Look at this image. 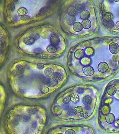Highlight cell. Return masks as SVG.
I'll return each mask as SVG.
<instances>
[{
	"instance_id": "6da1fadb",
	"label": "cell",
	"mask_w": 119,
	"mask_h": 134,
	"mask_svg": "<svg viewBox=\"0 0 119 134\" xmlns=\"http://www.w3.org/2000/svg\"><path fill=\"white\" fill-rule=\"evenodd\" d=\"M109 69L108 64L105 62L100 63L98 65V70L99 72L102 73H104L107 72Z\"/></svg>"
},
{
	"instance_id": "7a4b0ae2",
	"label": "cell",
	"mask_w": 119,
	"mask_h": 134,
	"mask_svg": "<svg viewBox=\"0 0 119 134\" xmlns=\"http://www.w3.org/2000/svg\"><path fill=\"white\" fill-rule=\"evenodd\" d=\"M83 71L85 75L88 76L93 75L95 72L93 68L90 65L84 67L83 69Z\"/></svg>"
},
{
	"instance_id": "3957f363",
	"label": "cell",
	"mask_w": 119,
	"mask_h": 134,
	"mask_svg": "<svg viewBox=\"0 0 119 134\" xmlns=\"http://www.w3.org/2000/svg\"><path fill=\"white\" fill-rule=\"evenodd\" d=\"M109 49L110 52L112 54H116L119 52V46L116 43H111L109 46Z\"/></svg>"
},
{
	"instance_id": "277c9868",
	"label": "cell",
	"mask_w": 119,
	"mask_h": 134,
	"mask_svg": "<svg viewBox=\"0 0 119 134\" xmlns=\"http://www.w3.org/2000/svg\"><path fill=\"white\" fill-rule=\"evenodd\" d=\"M85 51L82 49H78L75 51L74 56L75 58L78 59H81L84 57Z\"/></svg>"
},
{
	"instance_id": "5b68a950",
	"label": "cell",
	"mask_w": 119,
	"mask_h": 134,
	"mask_svg": "<svg viewBox=\"0 0 119 134\" xmlns=\"http://www.w3.org/2000/svg\"><path fill=\"white\" fill-rule=\"evenodd\" d=\"M60 39L58 35L53 34L50 38V42L52 45H57L60 43Z\"/></svg>"
},
{
	"instance_id": "8992f818",
	"label": "cell",
	"mask_w": 119,
	"mask_h": 134,
	"mask_svg": "<svg viewBox=\"0 0 119 134\" xmlns=\"http://www.w3.org/2000/svg\"><path fill=\"white\" fill-rule=\"evenodd\" d=\"M105 120L107 123L109 124H113L115 122L116 120V118L115 115H113V113H110L106 115Z\"/></svg>"
},
{
	"instance_id": "52a82bcc",
	"label": "cell",
	"mask_w": 119,
	"mask_h": 134,
	"mask_svg": "<svg viewBox=\"0 0 119 134\" xmlns=\"http://www.w3.org/2000/svg\"><path fill=\"white\" fill-rule=\"evenodd\" d=\"M106 91L108 95L113 96L116 94L117 89L115 86L113 85H109L107 87Z\"/></svg>"
},
{
	"instance_id": "ba28073f",
	"label": "cell",
	"mask_w": 119,
	"mask_h": 134,
	"mask_svg": "<svg viewBox=\"0 0 119 134\" xmlns=\"http://www.w3.org/2000/svg\"><path fill=\"white\" fill-rule=\"evenodd\" d=\"M103 19L105 22H108L111 21H113L114 18V17L113 14L110 12H106L103 14Z\"/></svg>"
},
{
	"instance_id": "9c48e42d",
	"label": "cell",
	"mask_w": 119,
	"mask_h": 134,
	"mask_svg": "<svg viewBox=\"0 0 119 134\" xmlns=\"http://www.w3.org/2000/svg\"><path fill=\"white\" fill-rule=\"evenodd\" d=\"M92 60L90 58L88 57H84L82 59H81V64L84 66L90 65L91 64Z\"/></svg>"
},
{
	"instance_id": "30bf717a",
	"label": "cell",
	"mask_w": 119,
	"mask_h": 134,
	"mask_svg": "<svg viewBox=\"0 0 119 134\" xmlns=\"http://www.w3.org/2000/svg\"><path fill=\"white\" fill-rule=\"evenodd\" d=\"M90 16V14L88 11L84 10L80 13V17L81 19H88Z\"/></svg>"
},
{
	"instance_id": "8fae6325",
	"label": "cell",
	"mask_w": 119,
	"mask_h": 134,
	"mask_svg": "<svg viewBox=\"0 0 119 134\" xmlns=\"http://www.w3.org/2000/svg\"><path fill=\"white\" fill-rule=\"evenodd\" d=\"M75 8L79 12H82L86 8V6L85 4L81 2H78L75 5Z\"/></svg>"
},
{
	"instance_id": "7c38bea8",
	"label": "cell",
	"mask_w": 119,
	"mask_h": 134,
	"mask_svg": "<svg viewBox=\"0 0 119 134\" xmlns=\"http://www.w3.org/2000/svg\"><path fill=\"white\" fill-rule=\"evenodd\" d=\"M73 28L76 32H79L83 29V26L82 23L79 22H76L73 25Z\"/></svg>"
},
{
	"instance_id": "4fadbf2b",
	"label": "cell",
	"mask_w": 119,
	"mask_h": 134,
	"mask_svg": "<svg viewBox=\"0 0 119 134\" xmlns=\"http://www.w3.org/2000/svg\"><path fill=\"white\" fill-rule=\"evenodd\" d=\"M68 14L71 16H75L78 13V11L76 9L75 7H71L69 8L68 10Z\"/></svg>"
},
{
	"instance_id": "5bb4252c",
	"label": "cell",
	"mask_w": 119,
	"mask_h": 134,
	"mask_svg": "<svg viewBox=\"0 0 119 134\" xmlns=\"http://www.w3.org/2000/svg\"><path fill=\"white\" fill-rule=\"evenodd\" d=\"M35 42V40L31 37H26L24 40V43L28 45H32L33 44H34Z\"/></svg>"
},
{
	"instance_id": "9a60e30c",
	"label": "cell",
	"mask_w": 119,
	"mask_h": 134,
	"mask_svg": "<svg viewBox=\"0 0 119 134\" xmlns=\"http://www.w3.org/2000/svg\"><path fill=\"white\" fill-rule=\"evenodd\" d=\"M82 25L83 27L85 29H87L90 28L91 27V22L89 20H84L82 22Z\"/></svg>"
},
{
	"instance_id": "2e32d148",
	"label": "cell",
	"mask_w": 119,
	"mask_h": 134,
	"mask_svg": "<svg viewBox=\"0 0 119 134\" xmlns=\"http://www.w3.org/2000/svg\"><path fill=\"white\" fill-rule=\"evenodd\" d=\"M82 101L84 105H90L92 101V99L90 96L87 95L83 98Z\"/></svg>"
},
{
	"instance_id": "e0dca14e",
	"label": "cell",
	"mask_w": 119,
	"mask_h": 134,
	"mask_svg": "<svg viewBox=\"0 0 119 134\" xmlns=\"http://www.w3.org/2000/svg\"><path fill=\"white\" fill-rule=\"evenodd\" d=\"M76 21V18L75 17L71 16H68L66 18V21L68 24L70 25H72L75 23V22Z\"/></svg>"
},
{
	"instance_id": "ac0fdd59",
	"label": "cell",
	"mask_w": 119,
	"mask_h": 134,
	"mask_svg": "<svg viewBox=\"0 0 119 134\" xmlns=\"http://www.w3.org/2000/svg\"><path fill=\"white\" fill-rule=\"evenodd\" d=\"M111 111V108L109 105H105L103 106L101 109V112L102 114L103 115H108L110 113Z\"/></svg>"
},
{
	"instance_id": "d6986e66",
	"label": "cell",
	"mask_w": 119,
	"mask_h": 134,
	"mask_svg": "<svg viewBox=\"0 0 119 134\" xmlns=\"http://www.w3.org/2000/svg\"><path fill=\"white\" fill-rule=\"evenodd\" d=\"M94 49L91 47H88L85 50V54L87 56H93L94 54Z\"/></svg>"
},
{
	"instance_id": "ffe728a7",
	"label": "cell",
	"mask_w": 119,
	"mask_h": 134,
	"mask_svg": "<svg viewBox=\"0 0 119 134\" xmlns=\"http://www.w3.org/2000/svg\"><path fill=\"white\" fill-rule=\"evenodd\" d=\"M47 51L50 53H54L57 52V47L53 45H49L46 48Z\"/></svg>"
},
{
	"instance_id": "44dd1931",
	"label": "cell",
	"mask_w": 119,
	"mask_h": 134,
	"mask_svg": "<svg viewBox=\"0 0 119 134\" xmlns=\"http://www.w3.org/2000/svg\"><path fill=\"white\" fill-rule=\"evenodd\" d=\"M44 73L45 76H49V77H51L54 75V69L50 68H47L45 69L44 71Z\"/></svg>"
},
{
	"instance_id": "7402d4cb",
	"label": "cell",
	"mask_w": 119,
	"mask_h": 134,
	"mask_svg": "<svg viewBox=\"0 0 119 134\" xmlns=\"http://www.w3.org/2000/svg\"><path fill=\"white\" fill-rule=\"evenodd\" d=\"M71 101L74 103H77L79 101V96L76 93H73L71 96Z\"/></svg>"
},
{
	"instance_id": "603a6c76",
	"label": "cell",
	"mask_w": 119,
	"mask_h": 134,
	"mask_svg": "<svg viewBox=\"0 0 119 134\" xmlns=\"http://www.w3.org/2000/svg\"><path fill=\"white\" fill-rule=\"evenodd\" d=\"M27 13H28L27 10H26V8H20V9L18 10V12H17L18 15L19 16L22 17L25 15Z\"/></svg>"
},
{
	"instance_id": "cb8c5ba5",
	"label": "cell",
	"mask_w": 119,
	"mask_h": 134,
	"mask_svg": "<svg viewBox=\"0 0 119 134\" xmlns=\"http://www.w3.org/2000/svg\"><path fill=\"white\" fill-rule=\"evenodd\" d=\"M52 78L55 81H60L62 79L61 74L58 72H55L53 75Z\"/></svg>"
},
{
	"instance_id": "d4e9b609",
	"label": "cell",
	"mask_w": 119,
	"mask_h": 134,
	"mask_svg": "<svg viewBox=\"0 0 119 134\" xmlns=\"http://www.w3.org/2000/svg\"><path fill=\"white\" fill-rule=\"evenodd\" d=\"M54 112L56 115H60L62 112V109L59 106H56L54 108Z\"/></svg>"
},
{
	"instance_id": "484cf974",
	"label": "cell",
	"mask_w": 119,
	"mask_h": 134,
	"mask_svg": "<svg viewBox=\"0 0 119 134\" xmlns=\"http://www.w3.org/2000/svg\"><path fill=\"white\" fill-rule=\"evenodd\" d=\"M77 112L74 110L73 109H69L68 111V115L71 116H73L77 114Z\"/></svg>"
},
{
	"instance_id": "4316f807",
	"label": "cell",
	"mask_w": 119,
	"mask_h": 134,
	"mask_svg": "<svg viewBox=\"0 0 119 134\" xmlns=\"http://www.w3.org/2000/svg\"><path fill=\"white\" fill-rule=\"evenodd\" d=\"M71 101V98L69 96H67L63 99L62 102H63V103H64L65 104H68L70 103Z\"/></svg>"
},
{
	"instance_id": "83f0119b",
	"label": "cell",
	"mask_w": 119,
	"mask_h": 134,
	"mask_svg": "<svg viewBox=\"0 0 119 134\" xmlns=\"http://www.w3.org/2000/svg\"><path fill=\"white\" fill-rule=\"evenodd\" d=\"M88 115V113L86 111H82L80 113V116L81 117L83 118H87Z\"/></svg>"
},
{
	"instance_id": "f1b7e54d",
	"label": "cell",
	"mask_w": 119,
	"mask_h": 134,
	"mask_svg": "<svg viewBox=\"0 0 119 134\" xmlns=\"http://www.w3.org/2000/svg\"><path fill=\"white\" fill-rule=\"evenodd\" d=\"M74 109L78 113H80L82 111H84L83 108L81 106H78Z\"/></svg>"
},
{
	"instance_id": "f546056e",
	"label": "cell",
	"mask_w": 119,
	"mask_h": 134,
	"mask_svg": "<svg viewBox=\"0 0 119 134\" xmlns=\"http://www.w3.org/2000/svg\"><path fill=\"white\" fill-rule=\"evenodd\" d=\"M49 91V88L46 86H44L42 88V92L43 93H46Z\"/></svg>"
},
{
	"instance_id": "4dcf8cb0",
	"label": "cell",
	"mask_w": 119,
	"mask_h": 134,
	"mask_svg": "<svg viewBox=\"0 0 119 134\" xmlns=\"http://www.w3.org/2000/svg\"><path fill=\"white\" fill-rule=\"evenodd\" d=\"M107 25L108 28H113V27L114 26V23L113 22V21H111L110 22H107Z\"/></svg>"
},
{
	"instance_id": "1f68e13d",
	"label": "cell",
	"mask_w": 119,
	"mask_h": 134,
	"mask_svg": "<svg viewBox=\"0 0 119 134\" xmlns=\"http://www.w3.org/2000/svg\"><path fill=\"white\" fill-rule=\"evenodd\" d=\"M75 131L72 129H69L66 131L65 134H75Z\"/></svg>"
},
{
	"instance_id": "d6a6232c",
	"label": "cell",
	"mask_w": 119,
	"mask_h": 134,
	"mask_svg": "<svg viewBox=\"0 0 119 134\" xmlns=\"http://www.w3.org/2000/svg\"><path fill=\"white\" fill-rule=\"evenodd\" d=\"M29 19V16L28 15H25L24 16H23L21 18V19L23 21H28Z\"/></svg>"
},
{
	"instance_id": "836d02e7",
	"label": "cell",
	"mask_w": 119,
	"mask_h": 134,
	"mask_svg": "<svg viewBox=\"0 0 119 134\" xmlns=\"http://www.w3.org/2000/svg\"><path fill=\"white\" fill-rule=\"evenodd\" d=\"M116 27L117 28L119 29V21H117L116 23Z\"/></svg>"
},
{
	"instance_id": "e575fe53",
	"label": "cell",
	"mask_w": 119,
	"mask_h": 134,
	"mask_svg": "<svg viewBox=\"0 0 119 134\" xmlns=\"http://www.w3.org/2000/svg\"><path fill=\"white\" fill-rule=\"evenodd\" d=\"M116 123L118 125H119V119H118V120H116Z\"/></svg>"
},
{
	"instance_id": "d590c367",
	"label": "cell",
	"mask_w": 119,
	"mask_h": 134,
	"mask_svg": "<svg viewBox=\"0 0 119 134\" xmlns=\"http://www.w3.org/2000/svg\"><path fill=\"white\" fill-rule=\"evenodd\" d=\"M115 1H119V0H115Z\"/></svg>"
},
{
	"instance_id": "8d00e7d4",
	"label": "cell",
	"mask_w": 119,
	"mask_h": 134,
	"mask_svg": "<svg viewBox=\"0 0 119 134\" xmlns=\"http://www.w3.org/2000/svg\"><path fill=\"white\" fill-rule=\"evenodd\" d=\"M62 134V133H58V134Z\"/></svg>"
}]
</instances>
